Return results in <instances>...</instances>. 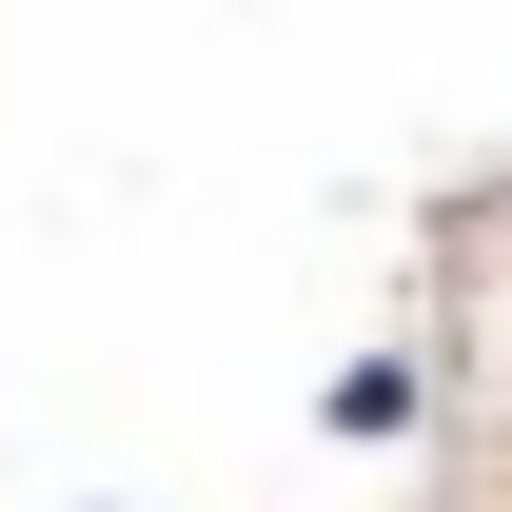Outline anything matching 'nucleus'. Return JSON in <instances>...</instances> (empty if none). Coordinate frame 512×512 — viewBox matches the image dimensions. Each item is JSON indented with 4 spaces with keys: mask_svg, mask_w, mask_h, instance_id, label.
Returning a JSON list of instances; mask_svg holds the SVG:
<instances>
[{
    "mask_svg": "<svg viewBox=\"0 0 512 512\" xmlns=\"http://www.w3.org/2000/svg\"><path fill=\"white\" fill-rule=\"evenodd\" d=\"M414 414H434V355H355V375H335V434H355V453L414 434Z\"/></svg>",
    "mask_w": 512,
    "mask_h": 512,
    "instance_id": "f257e3e1",
    "label": "nucleus"
}]
</instances>
